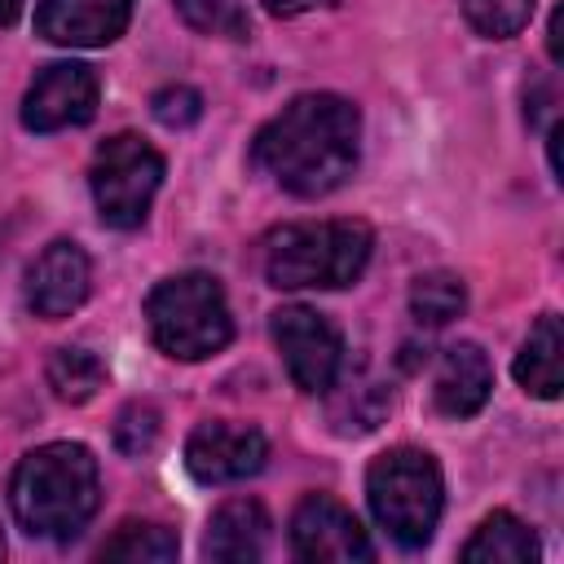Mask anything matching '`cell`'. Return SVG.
Returning <instances> with one entry per match:
<instances>
[{"instance_id":"6da1fadb","label":"cell","mask_w":564,"mask_h":564,"mask_svg":"<svg viewBox=\"0 0 564 564\" xmlns=\"http://www.w3.org/2000/svg\"><path fill=\"white\" fill-rule=\"evenodd\" d=\"M361 154V115L348 97L300 93L251 141V163L295 198L339 189Z\"/></svg>"},{"instance_id":"7a4b0ae2","label":"cell","mask_w":564,"mask_h":564,"mask_svg":"<svg viewBox=\"0 0 564 564\" xmlns=\"http://www.w3.org/2000/svg\"><path fill=\"white\" fill-rule=\"evenodd\" d=\"M101 502L97 458L79 441H53L31 449L9 480L13 520L31 538H75Z\"/></svg>"},{"instance_id":"3957f363","label":"cell","mask_w":564,"mask_h":564,"mask_svg":"<svg viewBox=\"0 0 564 564\" xmlns=\"http://www.w3.org/2000/svg\"><path fill=\"white\" fill-rule=\"evenodd\" d=\"M370 247H375V234L366 220L282 225L264 238V278L278 291L352 286L370 260Z\"/></svg>"},{"instance_id":"277c9868","label":"cell","mask_w":564,"mask_h":564,"mask_svg":"<svg viewBox=\"0 0 564 564\" xmlns=\"http://www.w3.org/2000/svg\"><path fill=\"white\" fill-rule=\"evenodd\" d=\"M366 498H370L375 520L388 529V538L414 551L432 538V529L441 520L445 480H441V467L427 449L397 445V449H383L370 463Z\"/></svg>"},{"instance_id":"5b68a950","label":"cell","mask_w":564,"mask_h":564,"mask_svg":"<svg viewBox=\"0 0 564 564\" xmlns=\"http://www.w3.org/2000/svg\"><path fill=\"white\" fill-rule=\"evenodd\" d=\"M150 339L176 361H203L220 352L234 335L225 291L212 273H176L163 278L145 300Z\"/></svg>"},{"instance_id":"8992f818","label":"cell","mask_w":564,"mask_h":564,"mask_svg":"<svg viewBox=\"0 0 564 564\" xmlns=\"http://www.w3.org/2000/svg\"><path fill=\"white\" fill-rule=\"evenodd\" d=\"M93 198L110 229H137L163 185V154L137 132H119L93 154Z\"/></svg>"},{"instance_id":"52a82bcc","label":"cell","mask_w":564,"mask_h":564,"mask_svg":"<svg viewBox=\"0 0 564 564\" xmlns=\"http://www.w3.org/2000/svg\"><path fill=\"white\" fill-rule=\"evenodd\" d=\"M273 344L300 392H330L344 366V339L335 322L317 308L286 304L273 313Z\"/></svg>"},{"instance_id":"ba28073f","label":"cell","mask_w":564,"mask_h":564,"mask_svg":"<svg viewBox=\"0 0 564 564\" xmlns=\"http://www.w3.org/2000/svg\"><path fill=\"white\" fill-rule=\"evenodd\" d=\"M97 75L84 62H53L44 66L26 97H22V123L31 132H57V128H79L97 115Z\"/></svg>"},{"instance_id":"9c48e42d","label":"cell","mask_w":564,"mask_h":564,"mask_svg":"<svg viewBox=\"0 0 564 564\" xmlns=\"http://www.w3.org/2000/svg\"><path fill=\"white\" fill-rule=\"evenodd\" d=\"M264 458H269V441L251 423H225V419L198 423L185 441V467L203 485L247 480L264 467Z\"/></svg>"},{"instance_id":"30bf717a","label":"cell","mask_w":564,"mask_h":564,"mask_svg":"<svg viewBox=\"0 0 564 564\" xmlns=\"http://www.w3.org/2000/svg\"><path fill=\"white\" fill-rule=\"evenodd\" d=\"M291 551L300 560H313V564H352V560H370V538L361 529V520L326 498V494H308L295 516H291Z\"/></svg>"},{"instance_id":"8fae6325","label":"cell","mask_w":564,"mask_h":564,"mask_svg":"<svg viewBox=\"0 0 564 564\" xmlns=\"http://www.w3.org/2000/svg\"><path fill=\"white\" fill-rule=\"evenodd\" d=\"M88 286H93V264L84 247L70 238L48 242L26 269V304L35 317H48V322L70 317L88 300Z\"/></svg>"},{"instance_id":"7c38bea8","label":"cell","mask_w":564,"mask_h":564,"mask_svg":"<svg viewBox=\"0 0 564 564\" xmlns=\"http://www.w3.org/2000/svg\"><path fill=\"white\" fill-rule=\"evenodd\" d=\"M132 22V0H40L35 35L62 48H101Z\"/></svg>"},{"instance_id":"4fadbf2b","label":"cell","mask_w":564,"mask_h":564,"mask_svg":"<svg viewBox=\"0 0 564 564\" xmlns=\"http://www.w3.org/2000/svg\"><path fill=\"white\" fill-rule=\"evenodd\" d=\"M494 388V370L489 357L476 344H449L441 352L436 379H432V401L445 419H471Z\"/></svg>"},{"instance_id":"5bb4252c","label":"cell","mask_w":564,"mask_h":564,"mask_svg":"<svg viewBox=\"0 0 564 564\" xmlns=\"http://www.w3.org/2000/svg\"><path fill=\"white\" fill-rule=\"evenodd\" d=\"M264 542H269L264 507L256 498H234L212 516L207 538H203V555L220 560V564H251L264 555Z\"/></svg>"},{"instance_id":"9a60e30c","label":"cell","mask_w":564,"mask_h":564,"mask_svg":"<svg viewBox=\"0 0 564 564\" xmlns=\"http://www.w3.org/2000/svg\"><path fill=\"white\" fill-rule=\"evenodd\" d=\"M560 352H564L560 317H555V313H542V317L533 322L529 339L520 344V357H516V383H520L529 397L555 401V397H560Z\"/></svg>"},{"instance_id":"2e32d148","label":"cell","mask_w":564,"mask_h":564,"mask_svg":"<svg viewBox=\"0 0 564 564\" xmlns=\"http://www.w3.org/2000/svg\"><path fill=\"white\" fill-rule=\"evenodd\" d=\"M467 564H533L538 560V538L524 520L511 511H494L480 520V529L463 546Z\"/></svg>"},{"instance_id":"e0dca14e","label":"cell","mask_w":564,"mask_h":564,"mask_svg":"<svg viewBox=\"0 0 564 564\" xmlns=\"http://www.w3.org/2000/svg\"><path fill=\"white\" fill-rule=\"evenodd\" d=\"M48 388L57 401H70V405H84L97 397V388L106 383V366L88 352V348H53L48 366Z\"/></svg>"},{"instance_id":"ac0fdd59","label":"cell","mask_w":564,"mask_h":564,"mask_svg":"<svg viewBox=\"0 0 564 564\" xmlns=\"http://www.w3.org/2000/svg\"><path fill=\"white\" fill-rule=\"evenodd\" d=\"M467 308V286L454 273H419L410 286V317L419 326H445Z\"/></svg>"},{"instance_id":"d6986e66","label":"cell","mask_w":564,"mask_h":564,"mask_svg":"<svg viewBox=\"0 0 564 564\" xmlns=\"http://www.w3.org/2000/svg\"><path fill=\"white\" fill-rule=\"evenodd\" d=\"M101 560H128V564H167L176 560V533L150 520H128L115 529L110 542H101Z\"/></svg>"},{"instance_id":"ffe728a7","label":"cell","mask_w":564,"mask_h":564,"mask_svg":"<svg viewBox=\"0 0 564 564\" xmlns=\"http://www.w3.org/2000/svg\"><path fill=\"white\" fill-rule=\"evenodd\" d=\"M176 13L185 18V26H194L198 35H220V40H247L251 22L242 0H172Z\"/></svg>"},{"instance_id":"44dd1931","label":"cell","mask_w":564,"mask_h":564,"mask_svg":"<svg viewBox=\"0 0 564 564\" xmlns=\"http://www.w3.org/2000/svg\"><path fill=\"white\" fill-rule=\"evenodd\" d=\"M467 22L485 35V40H511L524 31L529 13H533V0H458Z\"/></svg>"},{"instance_id":"7402d4cb","label":"cell","mask_w":564,"mask_h":564,"mask_svg":"<svg viewBox=\"0 0 564 564\" xmlns=\"http://www.w3.org/2000/svg\"><path fill=\"white\" fill-rule=\"evenodd\" d=\"M159 436V410L145 405V401H132L119 410V423H115V445L123 454H145Z\"/></svg>"},{"instance_id":"603a6c76","label":"cell","mask_w":564,"mask_h":564,"mask_svg":"<svg viewBox=\"0 0 564 564\" xmlns=\"http://www.w3.org/2000/svg\"><path fill=\"white\" fill-rule=\"evenodd\" d=\"M150 110H154V119H159L163 128H189V123L203 115V97H198V88H189V84H167V88H159V93L150 97Z\"/></svg>"},{"instance_id":"cb8c5ba5","label":"cell","mask_w":564,"mask_h":564,"mask_svg":"<svg viewBox=\"0 0 564 564\" xmlns=\"http://www.w3.org/2000/svg\"><path fill=\"white\" fill-rule=\"evenodd\" d=\"M317 4H330V0H264V9H269L273 18H295V13H308V9H317Z\"/></svg>"},{"instance_id":"d4e9b609","label":"cell","mask_w":564,"mask_h":564,"mask_svg":"<svg viewBox=\"0 0 564 564\" xmlns=\"http://www.w3.org/2000/svg\"><path fill=\"white\" fill-rule=\"evenodd\" d=\"M560 22H564V13L555 9V13H551V31H546V48H551L555 62H560Z\"/></svg>"},{"instance_id":"484cf974","label":"cell","mask_w":564,"mask_h":564,"mask_svg":"<svg viewBox=\"0 0 564 564\" xmlns=\"http://www.w3.org/2000/svg\"><path fill=\"white\" fill-rule=\"evenodd\" d=\"M22 13V0H0V26H13Z\"/></svg>"},{"instance_id":"4316f807","label":"cell","mask_w":564,"mask_h":564,"mask_svg":"<svg viewBox=\"0 0 564 564\" xmlns=\"http://www.w3.org/2000/svg\"><path fill=\"white\" fill-rule=\"evenodd\" d=\"M0 555H4V538H0Z\"/></svg>"}]
</instances>
